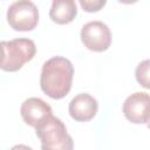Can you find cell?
I'll use <instances>...</instances> for the list:
<instances>
[{"label": "cell", "mask_w": 150, "mask_h": 150, "mask_svg": "<svg viewBox=\"0 0 150 150\" xmlns=\"http://www.w3.org/2000/svg\"><path fill=\"white\" fill-rule=\"evenodd\" d=\"M74 67L71 62L62 56H54L46 61L41 69V90L54 100L63 98L71 88Z\"/></svg>", "instance_id": "obj_1"}, {"label": "cell", "mask_w": 150, "mask_h": 150, "mask_svg": "<svg viewBox=\"0 0 150 150\" xmlns=\"http://www.w3.org/2000/svg\"><path fill=\"white\" fill-rule=\"evenodd\" d=\"M35 130L43 150L73 149V139L68 135L66 125L60 118L49 115L35 128Z\"/></svg>", "instance_id": "obj_2"}, {"label": "cell", "mask_w": 150, "mask_h": 150, "mask_svg": "<svg viewBox=\"0 0 150 150\" xmlns=\"http://www.w3.org/2000/svg\"><path fill=\"white\" fill-rule=\"evenodd\" d=\"M1 49V69L5 71H16L21 69L22 66L30 61L36 53L35 43L30 39H14L11 41H2Z\"/></svg>", "instance_id": "obj_3"}, {"label": "cell", "mask_w": 150, "mask_h": 150, "mask_svg": "<svg viewBox=\"0 0 150 150\" xmlns=\"http://www.w3.org/2000/svg\"><path fill=\"white\" fill-rule=\"evenodd\" d=\"M7 22L14 30H32L39 22V11L30 0H18L7 11Z\"/></svg>", "instance_id": "obj_4"}, {"label": "cell", "mask_w": 150, "mask_h": 150, "mask_svg": "<svg viewBox=\"0 0 150 150\" xmlns=\"http://www.w3.org/2000/svg\"><path fill=\"white\" fill-rule=\"evenodd\" d=\"M81 41L91 52H104L110 47L111 33L102 21H90L81 29Z\"/></svg>", "instance_id": "obj_5"}, {"label": "cell", "mask_w": 150, "mask_h": 150, "mask_svg": "<svg viewBox=\"0 0 150 150\" xmlns=\"http://www.w3.org/2000/svg\"><path fill=\"white\" fill-rule=\"evenodd\" d=\"M123 114L131 123H148L150 120V95L138 91L128 96L123 103Z\"/></svg>", "instance_id": "obj_6"}, {"label": "cell", "mask_w": 150, "mask_h": 150, "mask_svg": "<svg viewBox=\"0 0 150 150\" xmlns=\"http://www.w3.org/2000/svg\"><path fill=\"white\" fill-rule=\"evenodd\" d=\"M52 112L50 105L39 97L27 98L20 108V114L23 122L34 128H36L46 117L53 115Z\"/></svg>", "instance_id": "obj_7"}, {"label": "cell", "mask_w": 150, "mask_h": 150, "mask_svg": "<svg viewBox=\"0 0 150 150\" xmlns=\"http://www.w3.org/2000/svg\"><path fill=\"white\" fill-rule=\"evenodd\" d=\"M97 101L89 94H79L69 103L68 111L73 120L77 122L90 121L97 112Z\"/></svg>", "instance_id": "obj_8"}, {"label": "cell", "mask_w": 150, "mask_h": 150, "mask_svg": "<svg viewBox=\"0 0 150 150\" xmlns=\"http://www.w3.org/2000/svg\"><path fill=\"white\" fill-rule=\"evenodd\" d=\"M77 15V7L74 0H53L49 11L52 21L57 25L71 22Z\"/></svg>", "instance_id": "obj_9"}, {"label": "cell", "mask_w": 150, "mask_h": 150, "mask_svg": "<svg viewBox=\"0 0 150 150\" xmlns=\"http://www.w3.org/2000/svg\"><path fill=\"white\" fill-rule=\"evenodd\" d=\"M136 81L145 89H150V59L138 63L135 70Z\"/></svg>", "instance_id": "obj_10"}, {"label": "cell", "mask_w": 150, "mask_h": 150, "mask_svg": "<svg viewBox=\"0 0 150 150\" xmlns=\"http://www.w3.org/2000/svg\"><path fill=\"white\" fill-rule=\"evenodd\" d=\"M82 9L88 13H94L101 11L104 6L107 0H79Z\"/></svg>", "instance_id": "obj_11"}, {"label": "cell", "mask_w": 150, "mask_h": 150, "mask_svg": "<svg viewBox=\"0 0 150 150\" xmlns=\"http://www.w3.org/2000/svg\"><path fill=\"white\" fill-rule=\"evenodd\" d=\"M120 2H122V4H125V5H131V4H135V2H137L138 0H118Z\"/></svg>", "instance_id": "obj_12"}, {"label": "cell", "mask_w": 150, "mask_h": 150, "mask_svg": "<svg viewBox=\"0 0 150 150\" xmlns=\"http://www.w3.org/2000/svg\"><path fill=\"white\" fill-rule=\"evenodd\" d=\"M146 124H148V128H149V129H150V120H149V121H148V123H146Z\"/></svg>", "instance_id": "obj_13"}]
</instances>
